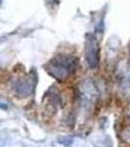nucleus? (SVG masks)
I'll use <instances>...</instances> for the list:
<instances>
[{
	"label": "nucleus",
	"mask_w": 130,
	"mask_h": 147,
	"mask_svg": "<svg viewBox=\"0 0 130 147\" xmlns=\"http://www.w3.org/2000/svg\"><path fill=\"white\" fill-rule=\"evenodd\" d=\"M98 89L91 80H84L78 88V96L81 103L86 107L93 105L98 98Z\"/></svg>",
	"instance_id": "7ed1b4c3"
},
{
	"label": "nucleus",
	"mask_w": 130,
	"mask_h": 147,
	"mask_svg": "<svg viewBox=\"0 0 130 147\" xmlns=\"http://www.w3.org/2000/svg\"><path fill=\"white\" fill-rule=\"evenodd\" d=\"M35 82H34V79L31 78H23V79L18 80L14 84V91L16 95L25 98L31 94L32 89L34 87Z\"/></svg>",
	"instance_id": "20e7f679"
},
{
	"label": "nucleus",
	"mask_w": 130,
	"mask_h": 147,
	"mask_svg": "<svg viewBox=\"0 0 130 147\" xmlns=\"http://www.w3.org/2000/svg\"><path fill=\"white\" fill-rule=\"evenodd\" d=\"M77 60L72 56H57L46 66V70L53 78L58 80H66L74 72Z\"/></svg>",
	"instance_id": "f257e3e1"
},
{
	"label": "nucleus",
	"mask_w": 130,
	"mask_h": 147,
	"mask_svg": "<svg viewBox=\"0 0 130 147\" xmlns=\"http://www.w3.org/2000/svg\"><path fill=\"white\" fill-rule=\"evenodd\" d=\"M85 60L91 69H96L99 65V44L93 34H88L85 39Z\"/></svg>",
	"instance_id": "f03ea898"
},
{
	"label": "nucleus",
	"mask_w": 130,
	"mask_h": 147,
	"mask_svg": "<svg viewBox=\"0 0 130 147\" xmlns=\"http://www.w3.org/2000/svg\"><path fill=\"white\" fill-rule=\"evenodd\" d=\"M124 138L126 139L127 142H130V127H128L124 132Z\"/></svg>",
	"instance_id": "423d86ee"
},
{
	"label": "nucleus",
	"mask_w": 130,
	"mask_h": 147,
	"mask_svg": "<svg viewBox=\"0 0 130 147\" xmlns=\"http://www.w3.org/2000/svg\"><path fill=\"white\" fill-rule=\"evenodd\" d=\"M59 143L63 144V145L65 146H70V144L72 143V138L70 136H63V137H60V138L58 139Z\"/></svg>",
	"instance_id": "39448f33"
}]
</instances>
